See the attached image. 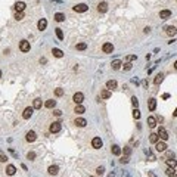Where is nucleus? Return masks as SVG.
<instances>
[{
  "instance_id": "obj_1",
  "label": "nucleus",
  "mask_w": 177,
  "mask_h": 177,
  "mask_svg": "<svg viewBox=\"0 0 177 177\" xmlns=\"http://www.w3.org/2000/svg\"><path fill=\"white\" fill-rule=\"evenodd\" d=\"M72 100L75 102V105H80V103H83V100H84V95H83L81 92H77V93H74Z\"/></svg>"
},
{
  "instance_id": "obj_2",
  "label": "nucleus",
  "mask_w": 177,
  "mask_h": 177,
  "mask_svg": "<svg viewBox=\"0 0 177 177\" xmlns=\"http://www.w3.org/2000/svg\"><path fill=\"white\" fill-rule=\"evenodd\" d=\"M32 112H34V108H32V106H27V108L24 109V112H22V118H24V120H28V118H31Z\"/></svg>"
},
{
  "instance_id": "obj_3",
  "label": "nucleus",
  "mask_w": 177,
  "mask_h": 177,
  "mask_svg": "<svg viewBox=\"0 0 177 177\" xmlns=\"http://www.w3.org/2000/svg\"><path fill=\"white\" fill-rule=\"evenodd\" d=\"M158 136H160V139H161V140H164V142H165V140H168V137H170V136H168V133H167V130H165L164 127H160V129H158Z\"/></svg>"
},
{
  "instance_id": "obj_4",
  "label": "nucleus",
  "mask_w": 177,
  "mask_h": 177,
  "mask_svg": "<svg viewBox=\"0 0 177 177\" xmlns=\"http://www.w3.org/2000/svg\"><path fill=\"white\" fill-rule=\"evenodd\" d=\"M72 9H74V12H77V13H83V12H86V10L89 9V6H87V4H84V3H80V4L74 6Z\"/></svg>"
},
{
  "instance_id": "obj_5",
  "label": "nucleus",
  "mask_w": 177,
  "mask_h": 177,
  "mask_svg": "<svg viewBox=\"0 0 177 177\" xmlns=\"http://www.w3.org/2000/svg\"><path fill=\"white\" fill-rule=\"evenodd\" d=\"M30 49H31V46H30V41H27V40H22V41L19 43V50H21V52H30Z\"/></svg>"
},
{
  "instance_id": "obj_6",
  "label": "nucleus",
  "mask_w": 177,
  "mask_h": 177,
  "mask_svg": "<svg viewBox=\"0 0 177 177\" xmlns=\"http://www.w3.org/2000/svg\"><path fill=\"white\" fill-rule=\"evenodd\" d=\"M102 145H103V142H102V139H100V137H95V139L92 140V146H93L95 149H100V148H102Z\"/></svg>"
},
{
  "instance_id": "obj_7",
  "label": "nucleus",
  "mask_w": 177,
  "mask_h": 177,
  "mask_svg": "<svg viewBox=\"0 0 177 177\" xmlns=\"http://www.w3.org/2000/svg\"><path fill=\"white\" fill-rule=\"evenodd\" d=\"M155 149H157L158 152H165V149H167L165 142H164V140H162V142H160V140H158V142L155 143Z\"/></svg>"
},
{
  "instance_id": "obj_8",
  "label": "nucleus",
  "mask_w": 177,
  "mask_h": 177,
  "mask_svg": "<svg viewBox=\"0 0 177 177\" xmlns=\"http://www.w3.org/2000/svg\"><path fill=\"white\" fill-rule=\"evenodd\" d=\"M49 130H50V133H58V131H61V123H59V121H56V123H52Z\"/></svg>"
},
{
  "instance_id": "obj_9",
  "label": "nucleus",
  "mask_w": 177,
  "mask_h": 177,
  "mask_svg": "<svg viewBox=\"0 0 177 177\" xmlns=\"http://www.w3.org/2000/svg\"><path fill=\"white\" fill-rule=\"evenodd\" d=\"M102 50H103V53H112V52H114L112 43H105V44L102 46Z\"/></svg>"
},
{
  "instance_id": "obj_10",
  "label": "nucleus",
  "mask_w": 177,
  "mask_h": 177,
  "mask_svg": "<svg viewBox=\"0 0 177 177\" xmlns=\"http://www.w3.org/2000/svg\"><path fill=\"white\" fill-rule=\"evenodd\" d=\"M160 18H161V19H168V18H171V10H168V9L161 10V12H160Z\"/></svg>"
},
{
  "instance_id": "obj_11",
  "label": "nucleus",
  "mask_w": 177,
  "mask_h": 177,
  "mask_svg": "<svg viewBox=\"0 0 177 177\" xmlns=\"http://www.w3.org/2000/svg\"><path fill=\"white\" fill-rule=\"evenodd\" d=\"M97 10H99L100 13H105V12L108 10V3H106V1H100V3L97 4Z\"/></svg>"
},
{
  "instance_id": "obj_12",
  "label": "nucleus",
  "mask_w": 177,
  "mask_h": 177,
  "mask_svg": "<svg viewBox=\"0 0 177 177\" xmlns=\"http://www.w3.org/2000/svg\"><path fill=\"white\" fill-rule=\"evenodd\" d=\"M25 139H27V142H34L35 139H37V134H35V131H28L27 133V136H25Z\"/></svg>"
},
{
  "instance_id": "obj_13",
  "label": "nucleus",
  "mask_w": 177,
  "mask_h": 177,
  "mask_svg": "<svg viewBox=\"0 0 177 177\" xmlns=\"http://www.w3.org/2000/svg\"><path fill=\"white\" fill-rule=\"evenodd\" d=\"M25 6H27V4H25L24 1H16L13 7H15V10H16V12H22V10L25 9Z\"/></svg>"
},
{
  "instance_id": "obj_14",
  "label": "nucleus",
  "mask_w": 177,
  "mask_h": 177,
  "mask_svg": "<svg viewBox=\"0 0 177 177\" xmlns=\"http://www.w3.org/2000/svg\"><path fill=\"white\" fill-rule=\"evenodd\" d=\"M15 173H16V167L12 165V164H9V165L6 167V174H7V176H13Z\"/></svg>"
},
{
  "instance_id": "obj_15",
  "label": "nucleus",
  "mask_w": 177,
  "mask_h": 177,
  "mask_svg": "<svg viewBox=\"0 0 177 177\" xmlns=\"http://www.w3.org/2000/svg\"><path fill=\"white\" fill-rule=\"evenodd\" d=\"M37 27H38V30H40V31H43V30H46V27H47V21H46L44 18H41V19L38 21V24H37Z\"/></svg>"
},
{
  "instance_id": "obj_16",
  "label": "nucleus",
  "mask_w": 177,
  "mask_h": 177,
  "mask_svg": "<svg viewBox=\"0 0 177 177\" xmlns=\"http://www.w3.org/2000/svg\"><path fill=\"white\" fill-rule=\"evenodd\" d=\"M58 171H59L58 165H50V167L47 168V173H49L50 176H56V174H58Z\"/></svg>"
},
{
  "instance_id": "obj_17",
  "label": "nucleus",
  "mask_w": 177,
  "mask_h": 177,
  "mask_svg": "<svg viewBox=\"0 0 177 177\" xmlns=\"http://www.w3.org/2000/svg\"><path fill=\"white\" fill-rule=\"evenodd\" d=\"M111 96H112V93H111V90H108V89H105V90L100 92V97H102V99H109Z\"/></svg>"
},
{
  "instance_id": "obj_18",
  "label": "nucleus",
  "mask_w": 177,
  "mask_h": 177,
  "mask_svg": "<svg viewBox=\"0 0 177 177\" xmlns=\"http://www.w3.org/2000/svg\"><path fill=\"white\" fill-rule=\"evenodd\" d=\"M74 124H75L77 127H84V126L87 124V121H86L84 118H77V120L74 121Z\"/></svg>"
},
{
  "instance_id": "obj_19",
  "label": "nucleus",
  "mask_w": 177,
  "mask_h": 177,
  "mask_svg": "<svg viewBox=\"0 0 177 177\" xmlns=\"http://www.w3.org/2000/svg\"><path fill=\"white\" fill-rule=\"evenodd\" d=\"M115 87H117V81H115V80L106 81V89H108V90H112V89H115Z\"/></svg>"
},
{
  "instance_id": "obj_20",
  "label": "nucleus",
  "mask_w": 177,
  "mask_h": 177,
  "mask_svg": "<svg viewBox=\"0 0 177 177\" xmlns=\"http://www.w3.org/2000/svg\"><path fill=\"white\" fill-rule=\"evenodd\" d=\"M41 106H43L41 99H34V102H32V108H34V109H40Z\"/></svg>"
},
{
  "instance_id": "obj_21",
  "label": "nucleus",
  "mask_w": 177,
  "mask_h": 177,
  "mask_svg": "<svg viewBox=\"0 0 177 177\" xmlns=\"http://www.w3.org/2000/svg\"><path fill=\"white\" fill-rule=\"evenodd\" d=\"M74 112L75 114H84L86 112V108L80 103V105H75V109H74Z\"/></svg>"
},
{
  "instance_id": "obj_22",
  "label": "nucleus",
  "mask_w": 177,
  "mask_h": 177,
  "mask_svg": "<svg viewBox=\"0 0 177 177\" xmlns=\"http://www.w3.org/2000/svg\"><path fill=\"white\" fill-rule=\"evenodd\" d=\"M52 53H53V56H56V58H62L64 56V52L61 50V49H52Z\"/></svg>"
},
{
  "instance_id": "obj_23",
  "label": "nucleus",
  "mask_w": 177,
  "mask_h": 177,
  "mask_svg": "<svg viewBox=\"0 0 177 177\" xmlns=\"http://www.w3.org/2000/svg\"><path fill=\"white\" fill-rule=\"evenodd\" d=\"M148 126H149L151 129H154V127L157 126V118H155V117H149V118H148Z\"/></svg>"
},
{
  "instance_id": "obj_24",
  "label": "nucleus",
  "mask_w": 177,
  "mask_h": 177,
  "mask_svg": "<svg viewBox=\"0 0 177 177\" xmlns=\"http://www.w3.org/2000/svg\"><path fill=\"white\" fill-rule=\"evenodd\" d=\"M149 140H151L152 143H157V142L160 140V136H158V133H151V134H149Z\"/></svg>"
},
{
  "instance_id": "obj_25",
  "label": "nucleus",
  "mask_w": 177,
  "mask_h": 177,
  "mask_svg": "<svg viewBox=\"0 0 177 177\" xmlns=\"http://www.w3.org/2000/svg\"><path fill=\"white\" fill-rule=\"evenodd\" d=\"M111 151H112V154H114V155H117V157H118V155H121V148H120L118 145H114V146L111 148Z\"/></svg>"
},
{
  "instance_id": "obj_26",
  "label": "nucleus",
  "mask_w": 177,
  "mask_h": 177,
  "mask_svg": "<svg viewBox=\"0 0 177 177\" xmlns=\"http://www.w3.org/2000/svg\"><path fill=\"white\" fill-rule=\"evenodd\" d=\"M165 32L168 35H174L177 32V30H176V27H165Z\"/></svg>"
},
{
  "instance_id": "obj_27",
  "label": "nucleus",
  "mask_w": 177,
  "mask_h": 177,
  "mask_svg": "<svg viewBox=\"0 0 177 177\" xmlns=\"http://www.w3.org/2000/svg\"><path fill=\"white\" fill-rule=\"evenodd\" d=\"M55 21H58V22H62V21H65V15H64V13H61V12L55 13Z\"/></svg>"
},
{
  "instance_id": "obj_28",
  "label": "nucleus",
  "mask_w": 177,
  "mask_h": 177,
  "mask_svg": "<svg viewBox=\"0 0 177 177\" xmlns=\"http://www.w3.org/2000/svg\"><path fill=\"white\" fill-rule=\"evenodd\" d=\"M44 106H46V108H49V109H52V108H55V106H56V100L50 99V100H47V102L44 103Z\"/></svg>"
},
{
  "instance_id": "obj_29",
  "label": "nucleus",
  "mask_w": 177,
  "mask_h": 177,
  "mask_svg": "<svg viewBox=\"0 0 177 177\" xmlns=\"http://www.w3.org/2000/svg\"><path fill=\"white\" fill-rule=\"evenodd\" d=\"M165 174H167L168 177H174L177 174V171H174V168H173V167H168V168L165 170Z\"/></svg>"
},
{
  "instance_id": "obj_30",
  "label": "nucleus",
  "mask_w": 177,
  "mask_h": 177,
  "mask_svg": "<svg viewBox=\"0 0 177 177\" xmlns=\"http://www.w3.org/2000/svg\"><path fill=\"white\" fill-rule=\"evenodd\" d=\"M120 68H121V61L120 59L112 61V69H120Z\"/></svg>"
},
{
  "instance_id": "obj_31",
  "label": "nucleus",
  "mask_w": 177,
  "mask_h": 177,
  "mask_svg": "<svg viewBox=\"0 0 177 177\" xmlns=\"http://www.w3.org/2000/svg\"><path fill=\"white\" fill-rule=\"evenodd\" d=\"M162 80H164V75H162V74H158V75L155 77V80H154V83H155V84L158 86V84H161V83H162Z\"/></svg>"
},
{
  "instance_id": "obj_32",
  "label": "nucleus",
  "mask_w": 177,
  "mask_h": 177,
  "mask_svg": "<svg viewBox=\"0 0 177 177\" xmlns=\"http://www.w3.org/2000/svg\"><path fill=\"white\" fill-rule=\"evenodd\" d=\"M155 108H157V100L149 99V111H155Z\"/></svg>"
},
{
  "instance_id": "obj_33",
  "label": "nucleus",
  "mask_w": 177,
  "mask_h": 177,
  "mask_svg": "<svg viewBox=\"0 0 177 177\" xmlns=\"http://www.w3.org/2000/svg\"><path fill=\"white\" fill-rule=\"evenodd\" d=\"M55 32H56V37H58L59 40H64V32H62V30H61V28H56V30H55Z\"/></svg>"
},
{
  "instance_id": "obj_34",
  "label": "nucleus",
  "mask_w": 177,
  "mask_h": 177,
  "mask_svg": "<svg viewBox=\"0 0 177 177\" xmlns=\"http://www.w3.org/2000/svg\"><path fill=\"white\" fill-rule=\"evenodd\" d=\"M165 162H167V165H168V167H173V168L177 165V161H176V160H165Z\"/></svg>"
},
{
  "instance_id": "obj_35",
  "label": "nucleus",
  "mask_w": 177,
  "mask_h": 177,
  "mask_svg": "<svg viewBox=\"0 0 177 177\" xmlns=\"http://www.w3.org/2000/svg\"><path fill=\"white\" fill-rule=\"evenodd\" d=\"M75 49H77V50H86V49H87V44H86V43H78V44L75 46Z\"/></svg>"
},
{
  "instance_id": "obj_36",
  "label": "nucleus",
  "mask_w": 177,
  "mask_h": 177,
  "mask_svg": "<svg viewBox=\"0 0 177 177\" xmlns=\"http://www.w3.org/2000/svg\"><path fill=\"white\" fill-rule=\"evenodd\" d=\"M103 173H105V167H97L96 168V174L97 176H103Z\"/></svg>"
},
{
  "instance_id": "obj_37",
  "label": "nucleus",
  "mask_w": 177,
  "mask_h": 177,
  "mask_svg": "<svg viewBox=\"0 0 177 177\" xmlns=\"http://www.w3.org/2000/svg\"><path fill=\"white\" fill-rule=\"evenodd\" d=\"M22 18H24V12H16V13H15V19H16V21H21Z\"/></svg>"
},
{
  "instance_id": "obj_38",
  "label": "nucleus",
  "mask_w": 177,
  "mask_h": 177,
  "mask_svg": "<svg viewBox=\"0 0 177 177\" xmlns=\"http://www.w3.org/2000/svg\"><path fill=\"white\" fill-rule=\"evenodd\" d=\"M137 59V56L136 55H127V58H126V61L127 62H131V61H136Z\"/></svg>"
},
{
  "instance_id": "obj_39",
  "label": "nucleus",
  "mask_w": 177,
  "mask_h": 177,
  "mask_svg": "<svg viewBox=\"0 0 177 177\" xmlns=\"http://www.w3.org/2000/svg\"><path fill=\"white\" fill-rule=\"evenodd\" d=\"M131 103H133V106H134V108H137V106H139V100H137V97H136V96H133V97H131Z\"/></svg>"
},
{
  "instance_id": "obj_40",
  "label": "nucleus",
  "mask_w": 177,
  "mask_h": 177,
  "mask_svg": "<svg viewBox=\"0 0 177 177\" xmlns=\"http://www.w3.org/2000/svg\"><path fill=\"white\" fill-rule=\"evenodd\" d=\"M133 117H134L136 120H139V118H140V111H139L137 108H136V109L133 111Z\"/></svg>"
},
{
  "instance_id": "obj_41",
  "label": "nucleus",
  "mask_w": 177,
  "mask_h": 177,
  "mask_svg": "<svg viewBox=\"0 0 177 177\" xmlns=\"http://www.w3.org/2000/svg\"><path fill=\"white\" fill-rule=\"evenodd\" d=\"M34 158H35V152H28V154H27V160L32 161Z\"/></svg>"
},
{
  "instance_id": "obj_42",
  "label": "nucleus",
  "mask_w": 177,
  "mask_h": 177,
  "mask_svg": "<svg viewBox=\"0 0 177 177\" xmlns=\"http://www.w3.org/2000/svg\"><path fill=\"white\" fill-rule=\"evenodd\" d=\"M124 69H126V71H130V69H131V64H130V62H126V64H124Z\"/></svg>"
},
{
  "instance_id": "obj_43",
  "label": "nucleus",
  "mask_w": 177,
  "mask_h": 177,
  "mask_svg": "<svg viewBox=\"0 0 177 177\" xmlns=\"http://www.w3.org/2000/svg\"><path fill=\"white\" fill-rule=\"evenodd\" d=\"M55 95H56V96H62V95H64V90H62V89H56V90H55Z\"/></svg>"
},
{
  "instance_id": "obj_44",
  "label": "nucleus",
  "mask_w": 177,
  "mask_h": 177,
  "mask_svg": "<svg viewBox=\"0 0 177 177\" xmlns=\"http://www.w3.org/2000/svg\"><path fill=\"white\" fill-rule=\"evenodd\" d=\"M7 161V157L4 154H0V162H6Z\"/></svg>"
},
{
  "instance_id": "obj_45",
  "label": "nucleus",
  "mask_w": 177,
  "mask_h": 177,
  "mask_svg": "<svg viewBox=\"0 0 177 177\" xmlns=\"http://www.w3.org/2000/svg\"><path fill=\"white\" fill-rule=\"evenodd\" d=\"M120 161H121L123 164H127V162H129V155H126V157H123V158H121Z\"/></svg>"
},
{
  "instance_id": "obj_46",
  "label": "nucleus",
  "mask_w": 177,
  "mask_h": 177,
  "mask_svg": "<svg viewBox=\"0 0 177 177\" xmlns=\"http://www.w3.org/2000/svg\"><path fill=\"white\" fill-rule=\"evenodd\" d=\"M167 158H168V160H173V158H174V154H173V152H167Z\"/></svg>"
},
{
  "instance_id": "obj_47",
  "label": "nucleus",
  "mask_w": 177,
  "mask_h": 177,
  "mask_svg": "<svg viewBox=\"0 0 177 177\" xmlns=\"http://www.w3.org/2000/svg\"><path fill=\"white\" fill-rule=\"evenodd\" d=\"M53 114H55L56 117H61V114H62V111H59V109H56V111H53Z\"/></svg>"
},
{
  "instance_id": "obj_48",
  "label": "nucleus",
  "mask_w": 177,
  "mask_h": 177,
  "mask_svg": "<svg viewBox=\"0 0 177 177\" xmlns=\"http://www.w3.org/2000/svg\"><path fill=\"white\" fill-rule=\"evenodd\" d=\"M130 152H131L130 148H124V154H126V155H130Z\"/></svg>"
},
{
  "instance_id": "obj_49",
  "label": "nucleus",
  "mask_w": 177,
  "mask_h": 177,
  "mask_svg": "<svg viewBox=\"0 0 177 177\" xmlns=\"http://www.w3.org/2000/svg\"><path fill=\"white\" fill-rule=\"evenodd\" d=\"M148 177H158V176H157L154 171H148Z\"/></svg>"
},
{
  "instance_id": "obj_50",
  "label": "nucleus",
  "mask_w": 177,
  "mask_h": 177,
  "mask_svg": "<svg viewBox=\"0 0 177 177\" xmlns=\"http://www.w3.org/2000/svg\"><path fill=\"white\" fill-rule=\"evenodd\" d=\"M142 84H143V87H148V84H149V83H148V80H143V83H142Z\"/></svg>"
},
{
  "instance_id": "obj_51",
  "label": "nucleus",
  "mask_w": 177,
  "mask_h": 177,
  "mask_svg": "<svg viewBox=\"0 0 177 177\" xmlns=\"http://www.w3.org/2000/svg\"><path fill=\"white\" fill-rule=\"evenodd\" d=\"M168 97H170V95H168V93H164V95H162V99H168Z\"/></svg>"
},
{
  "instance_id": "obj_52",
  "label": "nucleus",
  "mask_w": 177,
  "mask_h": 177,
  "mask_svg": "<svg viewBox=\"0 0 177 177\" xmlns=\"http://www.w3.org/2000/svg\"><path fill=\"white\" fill-rule=\"evenodd\" d=\"M173 115H174V117H177V108H176V111L173 112Z\"/></svg>"
},
{
  "instance_id": "obj_53",
  "label": "nucleus",
  "mask_w": 177,
  "mask_h": 177,
  "mask_svg": "<svg viewBox=\"0 0 177 177\" xmlns=\"http://www.w3.org/2000/svg\"><path fill=\"white\" fill-rule=\"evenodd\" d=\"M174 68H176V69H177V61H176V62H174Z\"/></svg>"
},
{
  "instance_id": "obj_54",
  "label": "nucleus",
  "mask_w": 177,
  "mask_h": 177,
  "mask_svg": "<svg viewBox=\"0 0 177 177\" xmlns=\"http://www.w3.org/2000/svg\"><path fill=\"white\" fill-rule=\"evenodd\" d=\"M0 77H1V71H0Z\"/></svg>"
},
{
  "instance_id": "obj_55",
  "label": "nucleus",
  "mask_w": 177,
  "mask_h": 177,
  "mask_svg": "<svg viewBox=\"0 0 177 177\" xmlns=\"http://www.w3.org/2000/svg\"><path fill=\"white\" fill-rule=\"evenodd\" d=\"M174 177H177V174H176V176H174Z\"/></svg>"
}]
</instances>
